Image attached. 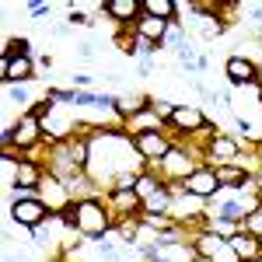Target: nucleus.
I'll return each instance as SVG.
<instances>
[{
	"label": "nucleus",
	"instance_id": "nucleus-6",
	"mask_svg": "<svg viewBox=\"0 0 262 262\" xmlns=\"http://www.w3.org/2000/svg\"><path fill=\"white\" fill-rule=\"evenodd\" d=\"M227 248L238 255V259H245V262H255L259 259V245H255V238H245V234H234L231 242H227Z\"/></svg>",
	"mask_w": 262,
	"mask_h": 262
},
{
	"label": "nucleus",
	"instance_id": "nucleus-21",
	"mask_svg": "<svg viewBox=\"0 0 262 262\" xmlns=\"http://www.w3.org/2000/svg\"><path fill=\"white\" fill-rule=\"evenodd\" d=\"M234 150H238V143L224 140V137H217V140H213V154H221V158H227V154H234Z\"/></svg>",
	"mask_w": 262,
	"mask_h": 262
},
{
	"label": "nucleus",
	"instance_id": "nucleus-11",
	"mask_svg": "<svg viewBox=\"0 0 262 262\" xmlns=\"http://www.w3.org/2000/svg\"><path fill=\"white\" fill-rule=\"evenodd\" d=\"M164 168H168L171 175H185V179L192 175V168H189V158H185V154H175V150H168V154H164Z\"/></svg>",
	"mask_w": 262,
	"mask_h": 262
},
{
	"label": "nucleus",
	"instance_id": "nucleus-15",
	"mask_svg": "<svg viewBox=\"0 0 262 262\" xmlns=\"http://www.w3.org/2000/svg\"><path fill=\"white\" fill-rule=\"evenodd\" d=\"M224 248H227V242L217 238V234H203V238H200V252H203V255H210V259H213V255H221Z\"/></svg>",
	"mask_w": 262,
	"mask_h": 262
},
{
	"label": "nucleus",
	"instance_id": "nucleus-1",
	"mask_svg": "<svg viewBox=\"0 0 262 262\" xmlns=\"http://www.w3.org/2000/svg\"><path fill=\"white\" fill-rule=\"evenodd\" d=\"M74 221L81 227L84 234L91 238V242H98L101 234H105V227H108V217H105V210H101L95 200H84L77 203V210H74Z\"/></svg>",
	"mask_w": 262,
	"mask_h": 262
},
{
	"label": "nucleus",
	"instance_id": "nucleus-27",
	"mask_svg": "<svg viewBox=\"0 0 262 262\" xmlns=\"http://www.w3.org/2000/svg\"><path fill=\"white\" fill-rule=\"evenodd\" d=\"M147 224H154V227H168V221H164L161 213H147Z\"/></svg>",
	"mask_w": 262,
	"mask_h": 262
},
{
	"label": "nucleus",
	"instance_id": "nucleus-8",
	"mask_svg": "<svg viewBox=\"0 0 262 262\" xmlns=\"http://www.w3.org/2000/svg\"><path fill=\"white\" fill-rule=\"evenodd\" d=\"M35 140H39V119L28 116V119L18 122V129H14V143H18V147H32Z\"/></svg>",
	"mask_w": 262,
	"mask_h": 262
},
{
	"label": "nucleus",
	"instance_id": "nucleus-19",
	"mask_svg": "<svg viewBox=\"0 0 262 262\" xmlns=\"http://www.w3.org/2000/svg\"><path fill=\"white\" fill-rule=\"evenodd\" d=\"M158 189H161V185H158L154 179H147V175H140V179H137V196H143V200H147V196H154Z\"/></svg>",
	"mask_w": 262,
	"mask_h": 262
},
{
	"label": "nucleus",
	"instance_id": "nucleus-13",
	"mask_svg": "<svg viewBox=\"0 0 262 262\" xmlns=\"http://www.w3.org/2000/svg\"><path fill=\"white\" fill-rule=\"evenodd\" d=\"M14 185H18V189H32V185H39V168H35V164H21Z\"/></svg>",
	"mask_w": 262,
	"mask_h": 262
},
{
	"label": "nucleus",
	"instance_id": "nucleus-22",
	"mask_svg": "<svg viewBox=\"0 0 262 262\" xmlns=\"http://www.w3.org/2000/svg\"><path fill=\"white\" fill-rule=\"evenodd\" d=\"M242 217V206L238 203H224L221 206V221H238Z\"/></svg>",
	"mask_w": 262,
	"mask_h": 262
},
{
	"label": "nucleus",
	"instance_id": "nucleus-9",
	"mask_svg": "<svg viewBox=\"0 0 262 262\" xmlns=\"http://www.w3.org/2000/svg\"><path fill=\"white\" fill-rule=\"evenodd\" d=\"M171 126H179V129H200L203 112L200 108H175V112H171Z\"/></svg>",
	"mask_w": 262,
	"mask_h": 262
},
{
	"label": "nucleus",
	"instance_id": "nucleus-4",
	"mask_svg": "<svg viewBox=\"0 0 262 262\" xmlns=\"http://www.w3.org/2000/svg\"><path fill=\"white\" fill-rule=\"evenodd\" d=\"M185 189H189L192 196H213V192L221 189L217 171H192V175L185 179Z\"/></svg>",
	"mask_w": 262,
	"mask_h": 262
},
{
	"label": "nucleus",
	"instance_id": "nucleus-24",
	"mask_svg": "<svg viewBox=\"0 0 262 262\" xmlns=\"http://www.w3.org/2000/svg\"><path fill=\"white\" fill-rule=\"evenodd\" d=\"M28 14L32 18H46L49 14V4H28Z\"/></svg>",
	"mask_w": 262,
	"mask_h": 262
},
{
	"label": "nucleus",
	"instance_id": "nucleus-26",
	"mask_svg": "<svg viewBox=\"0 0 262 262\" xmlns=\"http://www.w3.org/2000/svg\"><path fill=\"white\" fill-rule=\"evenodd\" d=\"M4 175L11 179V175H18V164L11 161V154H4Z\"/></svg>",
	"mask_w": 262,
	"mask_h": 262
},
{
	"label": "nucleus",
	"instance_id": "nucleus-16",
	"mask_svg": "<svg viewBox=\"0 0 262 262\" xmlns=\"http://www.w3.org/2000/svg\"><path fill=\"white\" fill-rule=\"evenodd\" d=\"M143 105H147V98H143V95H133V98H116V108H119V112H126V116H140Z\"/></svg>",
	"mask_w": 262,
	"mask_h": 262
},
{
	"label": "nucleus",
	"instance_id": "nucleus-28",
	"mask_svg": "<svg viewBox=\"0 0 262 262\" xmlns=\"http://www.w3.org/2000/svg\"><path fill=\"white\" fill-rule=\"evenodd\" d=\"M11 98H14V101H28V95H25V88H14V91H11Z\"/></svg>",
	"mask_w": 262,
	"mask_h": 262
},
{
	"label": "nucleus",
	"instance_id": "nucleus-20",
	"mask_svg": "<svg viewBox=\"0 0 262 262\" xmlns=\"http://www.w3.org/2000/svg\"><path fill=\"white\" fill-rule=\"evenodd\" d=\"M137 200H140V196H137V189H119V192H116V203H119L122 210H133Z\"/></svg>",
	"mask_w": 262,
	"mask_h": 262
},
{
	"label": "nucleus",
	"instance_id": "nucleus-3",
	"mask_svg": "<svg viewBox=\"0 0 262 262\" xmlns=\"http://www.w3.org/2000/svg\"><path fill=\"white\" fill-rule=\"evenodd\" d=\"M137 150H140L143 158H164L168 150H171V143L164 140L158 129H143V133H137Z\"/></svg>",
	"mask_w": 262,
	"mask_h": 262
},
{
	"label": "nucleus",
	"instance_id": "nucleus-12",
	"mask_svg": "<svg viewBox=\"0 0 262 262\" xmlns=\"http://www.w3.org/2000/svg\"><path fill=\"white\" fill-rule=\"evenodd\" d=\"M164 32H168V21H161V18H147L140 21V39H161Z\"/></svg>",
	"mask_w": 262,
	"mask_h": 262
},
{
	"label": "nucleus",
	"instance_id": "nucleus-17",
	"mask_svg": "<svg viewBox=\"0 0 262 262\" xmlns=\"http://www.w3.org/2000/svg\"><path fill=\"white\" fill-rule=\"evenodd\" d=\"M217 182H221V185H231V189H242L245 175L238 171V168H221V171H217Z\"/></svg>",
	"mask_w": 262,
	"mask_h": 262
},
{
	"label": "nucleus",
	"instance_id": "nucleus-2",
	"mask_svg": "<svg viewBox=\"0 0 262 262\" xmlns=\"http://www.w3.org/2000/svg\"><path fill=\"white\" fill-rule=\"evenodd\" d=\"M11 217L18 224H28V227H39L46 221V203L42 200H18L11 206Z\"/></svg>",
	"mask_w": 262,
	"mask_h": 262
},
{
	"label": "nucleus",
	"instance_id": "nucleus-7",
	"mask_svg": "<svg viewBox=\"0 0 262 262\" xmlns=\"http://www.w3.org/2000/svg\"><path fill=\"white\" fill-rule=\"evenodd\" d=\"M140 7H143L140 0H108V4H105V11H108L112 18H119V21H133Z\"/></svg>",
	"mask_w": 262,
	"mask_h": 262
},
{
	"label": "nucleus",
	"instance_id": "nucleus-5",
	"mask_svg": "<svg viewBox=\"0 0 262 262\" xmlns=\"http://www.w3.org/2000/svg\"><path fill=\"white\" fill-rule=\"evenodd\" d=\"M227 77H231V84H252L255 81V67L242 56H231L227 60Z\"/></svg>",
	"mask_w": 262,
	"mask_h": 262
},
{
	"label": "nucleus",
	"instance_id": "nucleus-10",
	"mask_svg": "<svg viewBox=\"0 0 262 262\" xmlns=\"http://www.w3.org/2000/svg\"><path fill=\"white\" fill-rule=\"evenodd\" d=\"M32 74V63H28V56H4V77L7 81H21V77H28Z\"/></svg>",
	"mask_w": 262,
	"mask_h": 262
},
{
	"label": "nucleus",
	"instance_id": "nucleus-18",
	"mask_svg": "<svg viewBox=\"0 0 262 262\" xmlns=\"http://www.w3.org/2000/svg\"><path fill=\"white\" fill-rule=\"evenodd\" d=\"M147 206H150V213H164V210L171 206V196H168L164 189H158L154 196H147Z\"/></svg>",
	"mask_w": 262,
	"mask_h": 262
},
{
	"label": "nucleus",
	"instance_id": "nucleus-25",
	"mask_svg": "<svg viewBox=\"0 0 262 262\" xmlns=\"http://www.w3.org/2000/svg\"><path fill=\"white\" fill-rule=\"evenodd\" d=\"M133 122H137V126H150V129H154V126H158V116H154V112H150V116H133Z\"/></svg>",
	"mask_w": 262,
	"mask_h": 262
},
{
	"label": "nucleus",
	"instance_id": "nucleus-23",
	"mask_svg": "<svg viewBox=\"0 0 262 262\" xmlns=\"http://www.w3.org/2000/svg\"><path fill=\"white\" fill-rule=\"evenodd\" d=\"M248 231H252V234H262V206L248 213Z\"/></svg>",
	"mask_w": 262,
	"mask_h": 262
},
{
	"label": "nucleus",
	"instance_id": "nucleus-14",
	"mask_svg": "<svg viewBox=\"0 0 262 262\" xmlns=\"http://www.w3.org/2000/svg\"><path fill=\"white\" fill-rule=\"evenodd\" d=\"M143 11H147L150 18H161V21H168V14L175 11V4H171V0H147V4H143Z\"/></svg>",
	"mask_w": 262,
	"mask_h": 262
}]
</instances>
